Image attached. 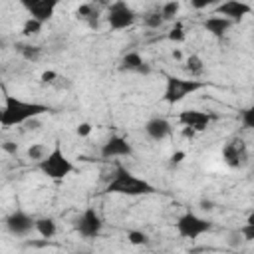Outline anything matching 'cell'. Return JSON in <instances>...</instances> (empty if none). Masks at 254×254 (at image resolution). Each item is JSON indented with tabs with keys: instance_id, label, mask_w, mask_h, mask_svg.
Listing matches in <instances>:
<instances>
[{
	"instance_id": "f1b7e54d",
	"label": "cell",
	"mask_w": 254,
	"mask_h": 254,
	"mask_svg": "<svg viewBox=\"0 0 254 254\" xmlns=\"http://www.w3.org/2000/svg\"><path fill=\"white\" fill-rule=\"evenodd\" d=\"M75 133H77L79 137H87V135L91 133V125H89V123H79L77 129H75Z\"/></svg>"
},
{
	"instance_id": "ffe728a7",
	"label": "cell",
	"mask_w": 254,
	"mask_h": 254,
	"mask_svg": "<svg viewBox=\"0 0 254 254\" xmlns=\"http://www.w3.org/2000/svg\"><path fill=\"white\" fill-rule=\"evenodd\" d=\"M187 65V69H189V73L190 75H200L202 73V69H204V65H202V60L196 56V54H190L189 58H187V62H185Z\"/></svg>"
},
{
	"instance_id": "44dd1931",
	"label": "cell",
	"mask_w": 254,
	"mask_h": 254,
	"mask_svg": "<svg viewBox=\"0 0 254 254\" xmlns=\"http://www.w3.org/2000/svg\"><path fill=\"white\" fill-rule=\"evenodd\" d=\"M179 10H181V2H177V0L165 2V4L161 6V16H163L165 20H173V18L179 14Z\"/></svg>"
},
{
	"instance_id": "8fae6325",
	"label": "cell",
	"mask_w": 254,
	"mask_h": 254,
	"mask_svg": "<svg viewBox=\"0 0 254 254\" xmlns=\"http://www.w3.org/2000/svg\"><path fill=\"white\" fill-rule=\"evenodd\" d=\"M250 12H252V6L246 2H240V0H226L216 6V16H222L230 22H238L244 16H248Z\"/></svg>"
},
{
	"instance_id": "8d00e7d4",
	"label": "cell",
	"mask_w": 254,
	"mask_h": 254,
	"mask_svg": "<svg viewBox=\"0 0 254 254\" xmlns=\"http://www.w3.org/2000/svg\"><path fill=\"white\" fill-rule=\"evenodd\" d=\"M79 254H85V252H79Z\"/></svg>"
},
{
	"instance_id": "d6a6232c",
	"label": "cell",
	"mask_w": 254,
	"mask_h": 254,
	"mask_svg": "<svg viewBox=\"0 0 254 254\" xmlns=\"http://www.w3.org/2000/svg\"><path fill=\"white\" fill-rule=\"evenodd\" d=\"M2 147H4V151H8V153H16V149H18L16 143H12V141H6Z\"/></svg>"
},
{
	"instance_id": "e0dca14e",
	"label": "cell",
	"mask_w": 254,
	"mask_h": 254,
	"mask_svg": "<svg viewBox=\"0 0 254 254\" xmlns=\"http://www.w3.org/2000/svg\"><path fill=\"white\" fill-rule=\"evenodd\" d=\"M75 14H77V18L85 20L89 28H97L99 26V12H97V8L93 4H81L75 10Z\"/></svg>"
},
{
	"instance_id": "4fadbf2b",
	"label": "cell",
	"mask_w": 254,
	"mask_h": 254,
	"mask_svg": "<svg viewBox=\"0 0 254 254\" xmlns=\"http://www.w3.org/2000/svg\"><path fill=\"white\" fill-rule=\"evenodd\" d=\"M210 119H212V117H210L208 113L196 111V109H187V111L179 113V121H181L185 127L192 129L194 133H196V131H204V129L208 127Z\"/></svg>"
},
{
	"instance_id": "52a82bcc",
	"label": "cell",
	"mask_w": 254,
	"mask_h": 254,
	"mask_svg": "<svg viewBox=\"0 0 254 254\" xmlns=\"http://www.w3.org/2000/svg\"><path fill=\"white\" fill-rule=\"evenodd\" d=\"M101 228H103V222L95 208H85L81 216L75 220V230L79 232V236L89 238V240L97 238L101 234Z\"/></svg>"
},
{
	"instance_id": "d4e9b609",
	"label": "cell",
	"mask_w": 254,
	"mask_h": 254,
	"mask_svg": "<svg viewBox=\"0 0 254 254\" xmlns=\"http://www.w3.org/2000/svg\"><path fill=\"white\" fill-rule=\"evenodd\" d=\"M46 155H48V153H46V147L40 145V143H34V145L28 149V157H30L32 161H36V163H40Z\"/></svg>"
},
{
	"instance_id": "cb8c5ba5",
	"label": "cell",
	"mask_w": 254,
	"mask_h": 254,
	"mask_svg": "<svg viewBox=\"0 0 254 254\" xmlns=\"http://www.w3.org/2000/svg\"><path fill=\"white\" fill-rule=\"evenodd\" d=\"M127 240H129L133 246H145V244L151 242L149 236H147L143 230H129V232H127Z\"/></svg>"
},
{
	"instance_id": "2e32d148",
	"label": "cell",
	"mask_w": 254,
	"mask_h": 254,
	"mask_svg": "<svg viewBox=\"0 0 254 254\" xmlns=\"http://www.w3.org/2000/svg\"><path fill=\"white\" fill-rule=\"evenodd\" d=\"M202 26H204V30L210 32L214 38H222V36L228 32V28L232 26V22L226 20V18H222V16H210V18L204 20Z\"/></svg>"
},
{
	"instance_id": "5bb4252c",
	"label": "cell",
	"mask_w": 254,
	"mask_h": 254,
	"mask_svg": "<svg viewBox=\"0 0 254 254\" xmlns=\"http://www.w3.org/2000/svg\"><path fill=\"white\" fill-rule=\"evenodd\" d=\"M119 69L121 71H135V73H143V75H147L151 71V67L145 64V60L139 52H127L121 60Z\"/></svg>"
},
{
	"instance_id": "7c38bea8",
	"label": "cell",
	"mask_w": 254,
	"mask_h": 254,
	"mask_svg": "<svg viewBox=\"0 0 254 254\" xmlns=\"http://www.w3.org/2000/svg\"><path fill=\"white\" fill-rule=\"evenodd\" d=\"M131 155H133V149H131V145L127 143V139L121 137V135L109 137V139L103 143V147H101V157H103V159L131 157Z\"/></svg>"
},
{
	"instance_id": "603a6c76",
	"label": "cell",
	"mask_w": 254,
	"mask_h": 254,
	"mask_svg": "<svg viewBox=\"0 0 254 254\" xmlns=\"http://www.w3.org/2000/svg\"><path fill=\"white\" fill-rule=\"evenodd\" d=\"M42 22H38V20H34V18H28L26 22H24V26H22V34L24 36H36V34H40L42 32Z\"/></svg>"
},
{
	"instance_id": "4316f807",
	"label": "cell",
	"mask_w": 254,
	"mask_h": 254,
	"mask_svg": "<svg viewBox=\"0 0 254 254\" xmlns=\"http://www.w3.org/2000/svg\"><path fill=\"white\" fill-rule=\"evenodd\" d=\"M169 40H171V42H185V28H183L181 22H177V24L171 28V32H169Z\"/></svg>"
},
{
	"instance_id": "9c48e42d",
	"label": "cell",
	"mask_w": 254,
	"mask_h": 254,
	"mask_svg": "<svg viewBox=\"0 0 254 254\" xmlns=\"http://www.w3.org/2000/svg\"><path fill=\"white\" fill-rule=\"evenodd\" d=\"M6 228L10 230V234L14 236H26L32 230H36V218H32L28 212L24 210H14L12 214H8L6 218Z\"/></svg>"
},
{
	"instance_id": "8992f818",
	"label": "cell",
	"mask_w": 254,
	"mask_h": 254,
	"mask_svg": "<svg viewBox=\"0 0 254 254\" xmlns=\"http://www.w3.org/2000/svg\"><path fill=\"white\" fill-rule=\"evenodd\" d=\"M137 20V14L133 12L131 6H127V2H113L107 8V22L113 30H125L129 26H133V22Z\"/></svg>"
},
{
	"instance_id": "836d02e7",
	"label": "cell",
	"mask_w": 254,
	"mask_h": 254,
	"mask_svg": "<svg viewBox=\"0 0 254 254\" xmlns=\"http://www.w3.org/2000/svg\"><path fill=\"white\" fill-rule=\"evenodd\" d=\"M200 206H202V208H204V210H212V208H214V206H212V202H210V200H202V202H200Z\"/></svg>"
},
{
	"instance_id": "7402d4cb",
	"label": "cell",
	"mask_w": 254,
	"mask_h": 254,
	"mask_svg": "<svg viewBox=\"0 0 254 254\" xmlns=\"http://www.w3.org/2000/svg\"><path fill=\"white\" fill-rule=\"evenodd\" d=\"M163 22H165V18L161 16V12H147L145 16H143V24L147 26V28H161L163 26Z\"/></svg>"
},
{
	"instance_id": "9a60e30c",
	"label": "cell",
	"mask_w": 254,
	"mask_h": 254,
	"mask_svg": "<svg viewBox=\"0 0 254 254\" xmlns=\"http://www.w3.org/2000/svg\"><path fill=\"white\" fill-rule=\"evenodd\" d=\"M171 123L165 117H153L145 123V133L153 139V141H163L165 137L171 135Z\"/></svg>"
},
{
	"instance_id": "4dcf8cb0",
	"label": "cell",
	"mask_w": 254,
	"mask_h": 254,
	"mask_svg": "<svg viewBox=\"0 0 254 254\" xmlns=\"http://www.w3.org/2000/svg\"><path fill=\"white\" fill-rule=\"evenodd\" d=\"M56 77H58L56 71H44V73H42V81H44V83H52V81H56Z\"/></svg>"
},
{
	"instance_id": "d590c367",
	"label": "cell",
	"mask_w": 254,
	"mask_h": 254,
	"mask_svg": "<svg viewBox=\"0 0 254 254\" xmlns=\"http://www.w3.org/2000/svg\"><path fill=\"white\" fill-rule=\"evenodd\" d=\"M173 58H175V60H181V58H183V54H181L179 50H175V52H173Z\"/></svg>"
},
{
	"instance_id": "484cf974",
	"label": "cell",
	"mask_w": 254,
	"mask_h": 254,
	"mask_svg": "<svg viewBox=\"0 0 254 254\" xmlns=\"http://www.w3.org/2000/svg\"><path fill=\"white\" fill-rule=\"evenodd\" d=\"M240 121H242V125H244L246 129H252V131H254V105L246 107V109L240 113Z\"/></svg>"
},
{
	"instance_id": "ba28073f",
	"label": "cell",
	"mask_w": 254,
	"mask_h": 254,
	"mask_svg": "<svg viewBox=\"0 0 254 254\" xmlns=\"http://www.w3.org/2000/svg\"><path fill=\"white\" fill-rule=\"evenodd\" d=\"M222 159L228 167L232 169H240L248 163V149H246V143L238 137H232L224 149H222Z\"/></svg>"
},
{
	"instance_id": "ac0fdd59",
	"label": "cell",
	"mask_w": 254,
	"mask_h": 254,
	"mask_svg": "<svg viewBox=\"0 0 254 254\" xmlns=\"http://www.w3.org/2000/svg\"><path fill=\"white\" fill-rule=\"evenodd\" d=\"M36 232L42 236V238H52L56 232H58V226L54 222V218H36Z\"/></svg>"
},
{
	"instance_id": "d6986e66",
	"label": "cell",
	"mask_w": 254,
	"mask_h": 254,
	"mask_svg": "<svg viewBox=\"0 0 254 254\" xmlns=\"http://www.w3.org/2000/svg\"><path fill=\"white\" fill-rule=\"evenodd\" d=\"M16 52L28 62H36L42 54L40 46H34V44H16Z\"/></svg>"
},
{
	"instance_id": "5b68a950",
	"label": "cell",
	"mask_w": 254,
	"mask_h": 254,
	"mask_svg": "<svg viewBox=\"0 0 254 254\" xmlns=\"http://www.w3.org/2000/svg\"><path fill=\"white\" fill-rule=\"evenodd\" d=\"M175 228H177L179 236L189 238V240H194V238L206 234V232L212 228V224H210L206 218H200L198 214H194V212L189 210V212H185V214H181V216L177 218Z\"/></svg>"
},
{
	"instance_id": "83f0119b",
	"label": "cell",
	"mask_w": 254,
	"mask_h": 254,
	"mask_svg": "<svg viewBox=\"0 0 254 254\" xmlns=\"http://www.w3.org/2000/svg\"><path fill=\"white\" fill-rule=\"evenodd\" d=\"M238 232H240L242 240H246V242H252L254 240V224H244Z\"/></svg>"
},
{
	"instance_id": "7a4b0ae2",
	"label": "cell",
	"mask_w": 254,
	"mask_h": 254,
	"mask_svg": "<svg viewBox=\"0 0 254 254\" xmlns=\"http://www.w3.org/2000/svg\"><path fill=\"white\" fill-rule=\"evenodd\" d=\"M155 190V187L145 181L135 177L131 171H127L125 167L117 165L115 175L111 177V181L105 187V192H113V194H127V196H139V194H151Z\"/></svg>"
},
{
	"instance_id": "1f68e13d",
	"label": "cell",
	"mask_w": 254,
	"mask_h": 254,
	"mask_svg": "<svg viewBox=\"0 0 254 254\" xmlns=\"http://www.w3.org/2000/svg\"><path fill=\"white\" fill-rule=\"evenodd\" d=\"M183 159H185V153H183V151H177V153H173V157H171V165H179Z\"/></svg>"
},
{
	"instance_id": "f546056e",
	"label": "cell",
	"mask_w": 254,
	"mask_h": 254,
	"mask_svg": "<svg viewBox=\"0 0 254 254\" xmlns=\"http://www.w3.org/2000/svg\"><path fill=\"white\" fill-rule=\"evenodd\" d=\"M190 4H192V8H196V10H202V8H208L212 2H210V0H192Z\"/></svg>"
},
{
	"instance_id": "277c9868",
	"label": "cell",
	"mask_w": 254,
	"mask_h": 254,
	"mask_svg": "<svg viewBox=\"0 0 254 254\" xmlns=\"http://www.w3.org/2000/svg\"><path fill=\"white\" fill-rule=\"evenodd\" d=\"M204 83L198 79H183V77H175V75H167V85H165V95L163 99L169 105H175L179 101H183L187 95L202 89Z\"/></svg>"
},
{
	"instance_id": "e575fe53",
	"label": "cell",
	"mask_w": 254,
	"mask_h": 254,
	"mask_svg": "<svg viewBox=\"0 0 254 254\" xmlns=\"http://www.w3.org/2000/svg\"><path fill=\"white\" fill-rule=\"evenodd\" d=\"M246 224H254V210L248 214V218H246Z\"/></svg>"
},
{
	"instance_id": "6da1fadb",
	"label": "cell",
	"mask_w": 254,
	"mask_h": 254,
	"mask_svg": "<svg viewBox=\"0 0 254 254\" xmlns=\"http://www.w3.org/2000/svg\"><path fill=\"white\" fill-rule=\"evenodd\" d=\"M52 111V107L44 105V103H36V101H22L18 97L6 95V103L4 109L0 113V123L2 127H14L20 123H28L32 119H36L42 113Z\"/></svg>"
},
{
	"instance_id": "30bf717a",
	"label": "cell",
	"mask_w": 254,
	"mask_h": 254,
	"mask_svg": "<svg viewBox=\"0 0 254 254\" xmlns=\"http://www.w3.org/2000/svg\"><path fill=\"white\" fill-rule=\"evenodd\" d=\"M22 6L30 12V18L46 24L54 16V10H56L58 2L56 0H24Z\"/></svg>"
},
{
	"instance_id": "3957f363",
	"label": "cell",
	"mask_w": 254,
	"mask_h": 254,
	"mask_svg": "<svg viewBox=\"0 0 254 254\" xmlns=\"http://www.w3.org/2000/svg\"><path fill=\"white\" fill-rule=\"evenodd\" d=\"M38 169L48 177V179H54V181H62L65 179L67 175L73 173V163L65 157L64 149L60 147V143L54 145V149L38 163Z\"/></svg>"
}]
</instances>
